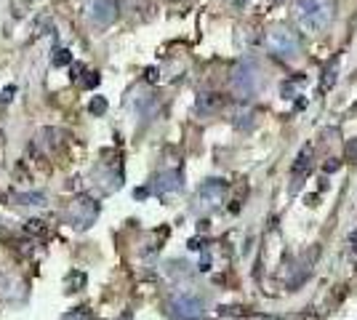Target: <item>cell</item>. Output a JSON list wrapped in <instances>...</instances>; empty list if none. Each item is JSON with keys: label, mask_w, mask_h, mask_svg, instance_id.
<instances>
[{"label": "cell", "mask_w": 357, "mask_h": 320, "mask_svg": "<svg viewBox=\"0 0 357 320\" xmlns=\"http://www.w3.org/2000/svg\"><path fill=\"white\" fill-rule=\"evenodd\" d=\"M336 0H296L293 3V16L299 27L304 32H323L331 27V22L336 19Z\"/></svg>", "instance_id": "1"}, {"label": "cell", "mask_w": 357, "mask_h": 320, "mask_svg": "<svg viewBox=\"0 0 357 320\" xmlns=\"http://www.w3.org/2000/svg\"><path fill=\"white\" fill-rule=\"evenodd\" d=\"M267 48L277 56V59H296L302 54V37L285 24H277L267 32Z\"/></svg>", "instance_id": "2"}, {"label": "cell", "mask_w": 357, "mask_h": 320, "mask_svg": "<svg viewBox=\"0 0 357 320\" xmlns=\"http://www.w3.org/2000/svg\"><path fill=\"white\" fill-rule=\"evenodd\" d=\"M229 86H232V93L237 99H253L259 91V67L253 62H240L237 67L232 70Z\"/></svg>", "instance_id": "3"}, {"label": "cell", "mask_w": 357, "mask_h": 320, "mask_svg": "<svg viewBox=\"0 0 357 320\" xmlns=\"http://www.w3.org/2000/svg\"><path fill=\"white\" fill-rule=\"evenodd\" d=\"M99 216V203L88 195H80L70 203V211H67V219L75 230H88L93 219Z\"/></svg>", "instance_id": "4"}, {"label": "cell", "mask_w": 357, "mask_h": 320, "mask_svg": "<svg viewBox=\"0 0 357 320\" xmlns=\"http://www.w3.org/2000/svg\"><path fill=\"white\" fill-rule=\"evenodd\" d=\"M168 309H171V315L178 317V320H203L205 302L195 294H178V296L171 299Z\"/></svg>", "instance_id": "5"}, {"label": "cell", "mask_w": 357, "mask_h": 320, "mask_svg": "<svg viewBox=\"0 0 357 320\" xmlns=\"http://www.w3.org/2000/svg\"><path fill=\"white\" fill-rule=\"evenodd\" d=\"M227 182L224 179H208L200 190H197V208L213 211L224 203V195H227Z\"/></svg>", "instance_id": "6"}, {"label": "cell", "mask_w": 357, "mask_h": 320, "mask_svg": "<svg viewBox=\"0 0 357 320\" xmlns=\"http://www.w3.org/2000/svg\"><path fill=\"white\" fill-rule=\"evenodd\" d=\"M120 14V0H91V22L96 27H109Z\"/></svg>", "instance_id": "7"}, {"label": "cell", "mask_w": 357, "mask_h": 320, "mask_svg": "<svg viewBox=\"0 0 357 320\" xmlns=\"http://www.w3.org/2000/svg\"><path fill=\"white\" fill-rule=\"evenodd\" d=\"M312 157H315V147H312V144H304L302 149H299L293 166H290V179H293V184H290V192H296L299 187H302V179L309 174V168H312Z\"/></svg>", "instance_id": "8"}, {"label": "cell", "mask_w": 357, "mask_h": 320, "mask_svg": "<svg viewBox=\"0 0 357 320\" xmlns=\"http://www.w3.org/2000/svg\"><path fill=\"white\" fill-rule=\"evenodd\" d=\"M182 171H163V174H157L155 176V182H152V190L157 195H171V192H178L184 187L182 182Z\"/></svg>", "instance_id": "9"}, {"label": "cell", "mask_w": 357, "mask_h": 320, "mask_svg": "<svg viewBox=\"0 0 357 320\" xmlns=\"http://www.w3.org/2000/svg\"><path fill=\"white\" fill-rule=\"evenodd\" d=\"M224 99L221 93H216V91H208V93H200L197 96V110L200 112H216V110H221L224 107Z\"/></svg>", "instance_id": "10"}, {"label": "cell", "mask_w": 357, "mask_h": 320, "mask_svg": "<svg viewBox=\"0 0 357 320\" xmlns=\"http://www.w3.org/2000/svg\"><path fill=\"white\" fill-rule=\"evenodd\" d=\"M8 197L16 200L19 205H43L45 203L43 192H11V195H6V200H8Z\"/></svg>", "instance_id": "11"}, {"label": "cell", "mask_w": 357, "mask_h": 320, "mask_svg": "<svg viewBox=\"0 0 357 320\" xmlns=\"http://www.w3.org/2000/svg\"><path fill=\"white\" fill-rule=\"evenodd\" d=\"M336 78H339V59L331 62V64L325 67V72H323V91H331L333 83H336Z\"/></svg>", "instance_id": "12"}, {"label": "cell", "mask_w": 357, "mask_h": 320, "mask_svg": "<svg viewBox=\"0 0 357 320\" xmlns=\"http://www.w3.org/2000/svg\"><path fill=\"white\" fill-rule=\"evenodd\" d=\"M136 110L142 112V118L147 120V118H149V115H152V112L157 110V99H155V96H142V99L136 101Z\"/></svg>", "instance_id": "13"}, {"label": "cell", "mask_w": 357, "mask_h": 320, "mask_svg": "<svg viewBox=\"0 0 357 320\" xmlns=\"http://www.w3.org/2000/svg\"><path fill=\"white\" fill-rule=\"evenodd\" d=\"M88 112H91L93 118H101V115L107 112V99H104V96H93L91 104H88Z\"/></svg>", "instance_id": "14"}, {"label": "cell", "mask_w": 357, "mask_h": 320, "mask_svg": "<svg viewBox=\"0 0 357 320\" xmlns=\"http://www.w3.org/2000/svg\"><path fill=\"white\" fill-rule=\"evenodd\" d=\"M51 64H53V67H67V64H72V51H67V48H59V51L53 54Z\"/></svg>", "instance_id": "15"}, {"label": "cell", "mask_w": 357, "mask_h": 320, "mask_svg": "<svg viewBox=\"0 0 357 320\" xmlns=\"http://www.w3.org/2000/svg\"><path fill=\"white\" fill-rule=\"evenodd\" d=\"M24 232L27 235H45L48 230H45V224L40 219H30V222H24Z\"/></svg>", "instance_id": "16"}, {"label": "cell", "mask_w": 357, "mask_h": 320, "mask_svg": "<svg viewBox=\"0 0 357 320\" xmlns=\"http://www.w3.org/2000/svg\"><path fill=\"white\" fill-rule=\"evenodd\" d=\"M64 320H93V315L88 307H75L70 315H64Z\"/></svg>", "instance_id": "17"}, {"label": "cell", "mask_w": 357, "mask_h": 320, "mask_svg": "<svg viewBox=\"0 0 357 320\" xmlns=\"http://www.w3.org/2000/svg\"><path fill=\"white\" fill-rule=\"evenodd\" d=\"M67 283H70L72 291H80L83 286H86V275H83V272H72V275L67 278Z\"/></svg>", "instance_id": "18"}, {"label": "cell", "mask_w": 357, "mask_h": 320, "mask_svg": "<svg viewBox=\"0 0 357 320\" xmlns=\"http://www.w3.org/2000/svg\"><path fill=\"white\" fill-rule=\"evenodd\" d=\"M344 157L346 160H352V163H357V139H349L344 147Z\"/></svg>", "instance_id": "19"}, {"label": "cell", "mask_w": 357, "mask_h": 320, "mask_svg": "<svg viewBox=\"0 0 357 320\" xmlns=\"http://www.w3.org/2000/svg\"><path fill=\"white\" fill-rule=\"evenodd\" d=\"M339 168H341V160H339V157H331V160L323 166V171H325V174H336Z\"/></svg>", "instance_id": "20"}, {"label": "cell", "mask_w": 357, "mask_h": 320, "mask_svg": "<svg viewBox=\"0 0 357 320\" xmlns=\"http://www.w3.org/2000/svg\"><path fill=\"white\" fill-rule=\"evenodd\" d=\"M280 93H283V99H293L296 96V88L290 86V80H285L283 86H280Z\"/></svg>", "instance_id": "21"}, {"label": "cell", "mask_w": 357, "mask_h": 320, "mask_svg": "<svg viewBox=\"0 0 357 320\" xmlns=\"http://www.w3.org/2000/svg\"><path fill=\"white\" fill-rule=\"evenodd\" d=\"M80 72H86V67H83L80 62H72V64H70V78H72V80H78V78H80Z\"/></svg>", "instance_id": "22"}, {"label": "cell", "mask_w": 357, "mask_h": 320, "mask_svg": "<svg viewBox=\"0 0 357 320\" xmlns=\"http://www.w3.org/2000/svg\"><path fill=\"white\" fill-rule=\"evenodd\" d=\"M86 75H88V78H86V88H96V86H99V80H101V78H99V72H86Z\"/></svg>", "instance_id": "23"}, {"label": "cell", "mask_w": 357, "mask_h": 320, "mask_svg": "<svg viewBox=\"0 0 357 320\" xmlns=\"http://www.w3.org/2000/svg\"><path fill=\"white\" fill-rule=\"evenodd\" d=\"M14 93H16V86H8L3 93H0V101H11V99H14Z\"/></svg>", "instance_id": "24"}, {"label": "cell", "mask_w": 357, "mask_h": 320, "mask_svg": "<svg viewBox=\"0 0 357 320\" xmlns=\"http://www.w3.org/2000/svg\"><path fill=\"white\" fill-rule=\"evenodd\" d=\"M203 243H205L203 238H192V240H190V248H192V251H200V248H203Z\"/></svg>", "instance_id": "25"}, {"label": "cell", "mask_w": 357, "mask_h": 320, "mask_svg": "<svg viewBox=\"0 0 357 320\" xmlns=\"http://www.w3.org/2000/svg\"><path fill=\"white\" fill-rule=\"evenodd\" d=\"M144 75H147V80H149V83H155V80H157V70H155V67H149Z\"/></svg>", "instance_id": "26"}, {"label": "cell", "mask_w": 357, "mask_h": 320, "mask_svg": "<svg viewBox=\"0 0 357 320\" xmlns=\"http://www.w3.org/2000/svg\"><path fill=\"white\" fill-rule=\"evenodd\" d=\"M115 320H134V315H131V312H128V309H126V312H123V315H120V317H115Z\"/></svg>", "instance_id": "27"}, {"label": "cell", "mask_w": 357, "mask_h": 320, "mask_svg": "<svg viewBox=\"0 0 357 320\" xmlns=\"http://www.w3.org/2000/svg\"><path fill=\"white\" fill-rule=\"evenodd\" d=\"M147 192H149V190H136V192H134V197H147Z\"/></svg>", "instance_id": "28"}, {"label": "cell", "mask_w": 357, "mask_h": 320, "mask_svg": "<svg viewBox=\"0 0 357 320\" xmlns=\"http://www.w3.org/2000/svg\"><path fill=\"white\" fill-rule=\"evenodd\" d=\"M349 240H352L354 246H357V232H352V235H349Z\"/></svg>", "instance_id": "29"}]
</instances>
